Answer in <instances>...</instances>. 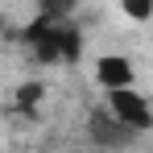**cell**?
Listing matches in <instances>:
<instances>
[{"instance_id":"obj_1","label":"cell","mask_w":153,"mask_h":153,"mask_svg":"<svg viewBox=\"0 0 153 153\" xmlns=\"http://www.w3.org/2000/svg\"><path fill=\"white\" fill-rule=\"evenodd\" d=\"M25 42L33 46V58L37 62H79V54H83V33H79L71 21H54L46 13H37L33 17V25L25 29Z\"/></svg>"},{"instance_id":"obj_2","label":"cell","mask_w":153,"mask_h":153,"mask_svg":"<svg viewBox=\"0 0 153 153\" xmlns=\"http://www.w3.org/2000/svg\"><path fill=\"white\" fill-rule=\"evenodd\" d=\"M87 132H91V141L100 149H124V145H132V137H137V128H128L112 108L108 112H91L87 116Z\"/></svg>"},{"instance_id":"obj_3","label":"cell","mask_w":153,"mask_h":153,"mask_svg":"<svg viewBox=\"0 0 153 153\" xmlns=\"http://www.w3.org/2000/svg\"><path fill=\"white\" fill-rule=\"evenodd\" d=\"M108 108H112V112H116L128 128H137V132L153 128V108L145 103V95H141V91H132V87L108 91Z\"/></svg>"},{"instance_id":"obj_4","label":"cell","mask_w":153,"mask_h":153,"mask_svg":"<svg viewBox=\"0 0 153 153\" xmlns=\"http://www.w3.org/2000/svg\"><path fill=\"white\" fill-rule=\"evenodd\" d=\"M132 62H128L124 54H103L100 62H95V83H100L103 91H120V87H132Z\"/></svg>"},{"instance_id":"obj_5","label":"cell","mask_w":153,"mask_h":153,"mask_svg":"<svg viewBox=\"0 0 153 153\" xmlns=\"http://www.w3.org/2000/svg\"><path fill=\"white\" fill-rule=\"evenodd\" d=\"M79 8V0H37V13H46L54 21H71Z\"/></svg>"},{"instance_id":"obj_6","label":"cell","mask_w":153,"mask_h":153,"mask_svg":"<svg viewBox=\"0 0 153 153\" xmlns=\"http://www.w3.org/2000/svg\"><path fill=\"white\" fill-rule=\"evenodd\" d=\"M42 91H46V87H42V83H25V87H21V91H17V108H21V112H29V116H33V108H37V100H42Z\"/></svg>"},{"instance_id":"obj_7","label":"cell","mask_w":153,"mask_h":153,"mask_svg":"<svg viewBox=\"0 0 153 153\" xmlns=\"http://www.w3.org/2000/svg\"><path fill=\"white\" fill-rule=\"evenodd\" d=\"M120 8H124V17H132V21H149L153 17V0H120Z\"/></svg>"}]
</instances>
